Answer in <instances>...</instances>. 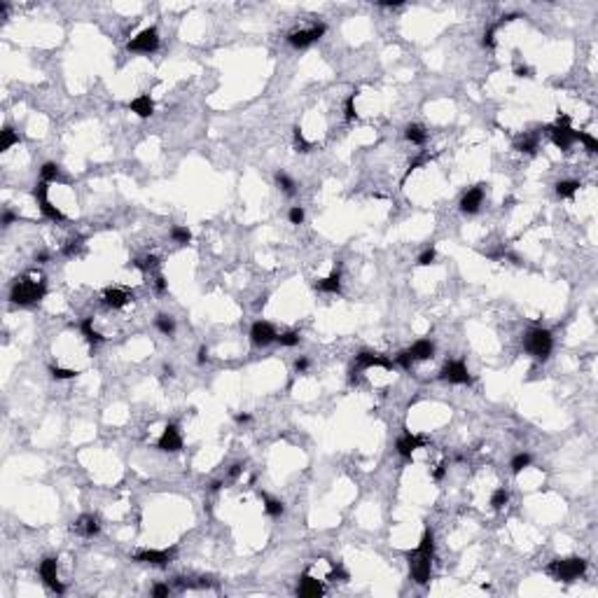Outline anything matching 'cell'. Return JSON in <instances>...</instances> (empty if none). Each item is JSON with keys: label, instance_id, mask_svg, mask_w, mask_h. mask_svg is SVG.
<instances>
[{"label": "cell", "instance_id": "33", "mask_svg": "<svg viewBox=\"0 0 598 598\" xmlns=\"http://www.w3.org/2000/svg\"><path fill=\"white\" fill-rule=\"evenodd\" d=\"M507 500H510L507 488H498V491H493V495H491V507L493 510H503L505 505H507Z\"/></svg>", "mask_w": 598, "mask_h": 598}, {"label": "cell", "instance_id": "40", "mask_svg": "<svg viewBox=\"0 0 598 598\" xmlns=\"http://www.w3.org/2000/svg\"><path fill=\"white\" fill-rule=\"evenodd\" d=\"M294 143H297V150L299 152H309L311 150V143H306L304 140V133H302V129H294Z\"/></svg>", "mask_w": 598, "mask_h": 598}, {"label": "cell", "instance_id": "38", "mask_svg": "<svg viewBox=\"0 0 598 598\" xmlns=\"http://www.w3.org/2000/svg\"><path fill=\"white\" fill-rule=\"evenodd\" d=\"M343 108H346V119H348V122H353L355 117H358V112H355V91L348 96V98H346Z\"/></svg>", "mask_w": 598, "mask_h": 598}, {"label": "cell", "instance_id": "17", "mask_svg": "<svg viewBox=\"0 0 598 598\" xmlns=\"http://www.w3.org/2000/svg\"><path fill=\"white\" fill-rule=\"evenodd\" d=\"M297 593L302 598H320L322 593H325V587H322L320 580H316V577H311V575H304L297 587Z\"/></svg>", "mask_w": 598, "mask_h": 598}, {"label": "cell", "instance_id": "21", "mask_svg": "<svg viewBox=\"0 0 598 598\" xmlns=\"http://www.w3.org/2000/svg\"><path fill=\"white\" fill-rule=\"evenodd\" d=\"M131 110L136 112L138 117H143V119H147L152 112H155V103H152V98H150L147 94H140L138 98L131 101Z\"/></svg>", "mask_w": 598, "mask_h": 598}, {"label": "cell", "instance_id": "49", "mask_svg": "<svg viewBox=\"0 0 598 598\" xmlns=\"http://www.w3.org/2000/svg\"><path fill=\"white\" fill-rule=\"evenodd\" d=\"M206 360H208V348H206V346H201V348H199V355H196V362H199V365H204Z\"/></svg>", "mask_w": 598, "mask_h": 598}, {"label": "cell", "instance_id": "5", "mask_svg": "<svg viewBox=\"0 0 598 598\" xmlns=\"http://www.w3.org/2000/svg\"><path fill=\"white\" fill-rule=\"evenodd\" d=\"M547 131L552 136V143L559 150H570V145L575 143V129L570 127V117L568 115H561L554 127H547Z\"/></svg>", "mask_w": 598, "mask_h": 598}, {"label": "cell", "instance_id": "31", "mask_svg": "<svg viewBox=\"0 0 598 598\" xmlns=\"http://www.w3.org/2000/svg\"><path fill=\"white\" fill-rule=\"evenodd\" d=\"M276 183H278V187H281L285 194H290V196L294 194V187H297V185H294V180L288 176V173L278 171V173H276Z\"/></svg>", "mask_w": 598, "mask_h": 598}, {"label": "cell", "instance_id": "56", "mask_svg": "<svg viewBox=\"0 0 598 598\" xmlns=\"http://www.w3.org/2000/svg\"><path fill=\"white\" fill-rule=\"evenodd\" d=\"M35 260H38V262H44V260H47V255H44V253H40V255H35Z\"/></svg>", "mask_w": 598, "mask_h": 598}, {"label": "cell", "instance_id": "54", "mask_svg": "<svg viewBox=\"0 0 598 598\" xmlns=\"http://www.w3.org/2000/svg\"><path fill=\"white\" fill-rule=\"evenodd\" d=\"M236 423H250V416L248 414H238L236 416Z\"/></svg>", "mask_w": 598, "mask_h": 598}, {"label": "cell", "instance_id": "4", "mask_svg": "<svg viewBox=\"0 0 598 598\" xmlns=\"http://www.w3.org/2000/svg\"><path fill=\"white\" fill-rule=\"evenodd\" d=\"M524 346H526V351L533 355V358H537V360H547L549 353H552V348H554V339H552L549 330L537 327V330H531V332L526 334Z\"/></svg>", "mask_w": 598, "mask_h": 598}, {"label": "cell", "instance_id": "37", "mask_svg": "<svg viewBox=\"0 0 598 598\" xmlns=\"http://www.w3.org/2000/svg\"><path fill=\"white\" fill-rule=\"evenodd\" d=\"M171 236H173V241H178V243H189L192 234H189L187 227H173L171 229Z\"/></svg>", "mask_w": 598, "mask_h": 598}, {"label": "cell", "instance_id": "47", "mask_svg": "<svg viewBox=\"0 0 598 598\" xmlns=\"http://www.w3.org/2000/svg\"><path fill=\"white\" fill-rule=\"evenodd\" d=\"M327 580H330V582H337V580H341V582H343V580H348V575H346V572H343L341 568H334V570L330 572V575H327Z\"/></svg>", "mask_w": 598, "mask_h": 598}, {"label": "cell", "instance_id": "39", "mask_svg": "<svg viewBox=\"0 0 598 598\" xmlns=\"http://www.w3.org/2000/svg\"><path fill=\"white\" fill-rule=\"evenodd\" d=\"M52 377L54 379H72V377H78L80 371H75V369H63V367H52Z\"/></svg>", "mask_w": 598, "mask_h": 598}, {"label": "cell", "instance_id": "10", "mask_svg": "<svg viewBox=\"0 0 598 598\" xmlns=\"http://www.w3.org/2000/svg\"><path fill=\"white\" fill-rule=\"evenodd\" d=\"M38 572H40V577H42V582L52 589V591H56V593L66 591V587L59 582V563H56V559H44L42 563H40Z\"/></svg>", "mask_w": 598, "mask_h": 598}, {"label": "cell", "instance_id": "52", "mask_svg": "<svg viewBox=\"0 0 598 598\" xmlns=\"http://www.w3.org/2000/svg\"><path fill=\"white\" fill-rule=\"evenodd\" d=\"M516 75H519V78H531V68H521L519 66L516 68Z\"/></svg>", "mask_w": 598, "mask_h": 598}, {"label": "cell", "instance_id": "28", "mask_svg": "<svg viewBox=\"0 0 598 598\" xmlns=\"http://www.w3.org/2000/svg\"><path fill=\"white\" fill-rule=\"evenodd\" d=\"M575 140H580L584 147H587V152H591V155H596L598 152V140L593 138L591 133H584V131H575Z\"/></svg>", "mask_w": 598, "mask_h": 598}, {"label": "cell", "instance_id": "34", "mask_svg": "<svg viewBox=\"0 0 598 598\" xmlns=\"http://www.w3.org/2000/svg\"><path fill=\"white\" fill-rule=\"evenodd\" d=\"M133 266H138L140 271H155V269H159V257L147 255V257H143V260H136Z\"/></svg>", "mask_w": 598, "mask_h": 598}, {"label": "cell", "instance_id": "35", "mask_svg": "<svg viewBox=\"0 0 598 598\" xmlns=\"http://www.w3.org/2000/svg\"><path fill=\"white\" fill-rule=\"evenodd\" d=\"M528 465H531V456L528 454H516L514 458H512V463H510V467H512L514 475H519L521 470H526Z\"/></svg>", "mask_w": 598, "mask_h": 598}, {"label": "cell", "instance_id": "23", "mask_svg": "<svg viewBox=\"0 0 598 598\" xmlns=\"http://www.w3.org/2000/svg\"><path fill=\"white\" fill-rule=\"evenodd\" d=\"M80 332L84 334V339H87L91 346H96V343H103L106 341V337L101 332H96L94 330V318H84L82 322H80Z\"/></svg>", "mask_w": 598, "mask_h": 598}, {"label": "cell", "instance_id": "2", "mask_svg": "<svg viewBox=\"0 0 598 598\" xmlns=\"http://www.w3.org/2000/svg\"><path fill=\"white\" fill-rule=\"evenodd\" d=\"M44 294H47V288H44L42 278L23 276V278H17V283L12 285L10 299L14 302V304H19V306H28V304L40 302Z\"/></svg>", "mask_w": 598, "mask_h": 598}, {"label": "cell", "instance_id": "27", "mask_svg": "<svg viewBox=\"0 0 598 598\" xmlns=\"http://www.w3.org/2000/svg\"><path fill=\"white\" fill-rule=\"evenodd\" d=\"M59 173H61V168H59V164H54V161H47V164H42V168H40V176H42L44 183L59 180Z\"/></svg>", "mask_w": 598, "mask_h": 598}, {"label": "cell", "instance_id": "19", "mask_svg": "<svg viewBox=\"0 0 598 598\" xmlns=\"http://www.w3.org/2000/svg\"><path fill=\"white\" fill-rule=\"evenodd\" d=\"M103 299H106V304L110 306V309H124V306L133 299V294L122 290V288H108L106 292H103Z\"/></svg>", "mask_w": 598, "mask_h": 598}, {"label": "cell", "instance_id": "50", "mask_svg": "<svg viewBox=\"0 0 598 598\" xmlns=\"http://www.w3.org/2000/svg\"><path fill=\"white\" fill-rule=\"evenodd\" d=\"M241 470H243V465H241V463H234L232 470H229V479H236V477L241 475Z\"/></svg>", "mask_w": 598, "mask_h": 598}, {"label": "cell", "instance_id": "30", "mask_svg": "<svg viewBox=\"0 0 598 598\" xmlns=\"http://www.w3.org/2000/svg\"><path fill=\"white\" fill-rule=\"evenodd\" d=\"M19 143V136L14 131H12L10 127L3 129V138H0V152H7V150L12 147V145Z\"/></svg>", "mask_w": 598, "mask_h": 598}, {"label": "cell", "instance_id": "6", "mask_svg": "<svg viewBox=\"0 0 598 598\" xmlns=\"http://www.w3.org/2000/svg\"><path fill=\"white\" fill-rule=\"evenodd\" d=\"M327 26L325 23H313L311 28H302V31H292L288 35V42L292 44L294 49H306L309 44H313L316 40H320L325 35Z\"/></svg>", "mask_w": 598, "mask_h": 598}, {"label": "cell", "instance_id": "29", "mask_svg": "<svg viewBox=\"0 0 598 598\" xmlns=\"http://www.w3.org/2000/svg\"><path fill=\"white\" fill-rule=\"evenodd\" d=\"M155 325L161 334H173L176 332V320L171 316H157L155 318Z\"/></svg>", "mask_w": 598, "mask_h": 598}, {"label": "cell", "instance_id": "14", "mask_svg": "<svg viewBox=\"0 0 598 598\" xmlns=\"http://www.w3.org/2000/svg\"><path fill=\"white\" fill-rule=\"evenodd\" d=\"M369 367H383V369H393V360L383 358L381 353H371V351H362L355 358V369H369Z\"/></svg>", "mask_w": 598, "mask_h": 598}, {"label": "cell", "instance_id": "26", "mask_svg": "<svg viewBox=\"0 0 598 598\" xmlns=\"http://www.w3.org/2000/svg\"><path fill=\"white\" fill-rule=\"evenodd\" d=\"M516 150L533 155V152L537 150V133H524V136L516 140Z\"/></svg>", "mask_w": 598, "mask_h": 598}, {"label": "cell", "instance_id": "24", "mask_svg": "<svg viewBox=\"0 0 598 598\" xmlns=\"http://www.w3.org/2000/svg\"><path fill=\"white\" fill-rule=\"evenodd\" d=\"M405 136H407V140L414 145H426V140H428L426 129L418 127V124H409V127L405 129Z\"/></svg>", "mask_w": 598, "mask_h": 598}, {"label": "cell", "instance_id": "43", "mask_svg": "<svg viewBox=\"0 0 598 598\" xmlns=\"http://www.w3.org/2000/svg\"><path fill=\"white\" fill-rule=\"evenodd\" d=\"M395 362H397L402 369H411V365H414V360H411L409 351H402V353H397V358H395Z\"/></svg>", "mask_w": 598, "mask_h": 598}, {"label": "cell", "instance_id": "9", "mask_svg": "<svg viewBox=\"0 0 598 598\" xmlns=\"http://www.w3.org/2000/svg\"><path fill=\"white\" fill-rule=\"evenodd\" d=\"M47 183H38L35 185V189H33V196L38 199V204H40V211H42V215L44 217H49V220H54V222H66V215H63L56 206H52L49 204V199H47Z\"/></svg>", "mask_w": 598, "mask_h": 598}, {"label": "cell", "instance_id": "13", "mask_svg": "<svg viewBox=\"0 0 598 598\" xmlns=\"http://www.w3.org/2000/svg\"><path fill=\"white\" fill-rule=\"evenodd\" d=\"M157 446L161 449V451H166V454H178L180 449H183V437H180V430H178V426H166L164 428V432H161L159 442H157Z\"/></svg>", "mask_w": 598, "mask_h": 598}, {"label": "cell", "instance_id": "48", "mask_svg": "<svg viewBox=\"0 0 598 598\" xmlns=\"http://www.w3.org/2000/svg\"><path fill=\"white\" fill-rule=\"evenodd\" d=\"M294 369H297L299 374H304V371L309 369V358H297V362H294Z\"/></svg>", "mask_w": 598, "mask_h": 598}, {"label": "cell", "instance_id": "51", "mask_svg": "<svg viewBox=\"0 0 598 598\" xmlns=\"http://www.w3.org/2000/svg\"><path fill=\"white\" fill-rule=\"evenodd\" d=\"M155 285H157V290H159V292H166V281H164V276H157L155 278Z\"/></svg>", "mask_w": 598, "mask_h": 598}, {"label": "cell", "instance_id": "20", "mask_svg": "<svg viewBox=\"0 0 598 598\" xmlns=\"http://www.w3.org/2000/svg\"><path fill=\"white\" fill-rule=\"evenodd\" d=\"M409 355L414 362L432 360V358H435V343H432L430 339H421V341H416L409 348Z\"/></svg>", "mask_w": 598, "mask_h": 598}, {"label": "cell", "instance_id": "18", "mask_svg": "<svg viewBox=\"0 0 598 598\" xmlns=\"http://www.w3.org/2000/svg\"><path fill=\"white\" fill-rule=\"evenodd\" d=\"M72 531L80 533V535H84V537H94V535H98L101 524H98V519H96L94 514H82L75 524H72Z\"/></svg>", "mask_w": 598, "mask_h": 598}, {"label": "cell", "instance_id": "7", "mask_svg": "<svg viewBox=\"0 0 598 598\" xmlns=\"http://www.w3.org/2000/svg\"><path fill=\"white\" fill-rule=\"evenodd\" d=\"M157 47H159V33H157V28H145V31H140L136 38L129 40V44H127L129 52H138V54H152V52H157Z\"/></svg>", "mask_w": 598, "mask_h": 598}, {"label": "cell", "instance_id": "42", "mask_svg": "<svg viewBox=\"0 0 598 598\" xmlns=\"http://www.w3.org/2000/svg\"><path fill=\"white\" fill-rule=\"evenodd\" d=\"M288 220L292 222V225H302V222H304V208H299V206H294V208H290V213H288Z\"/></svg>", "mask_w": 598, "mask_h": 598}, {"label": "cell", "instance_id": "36", "mask_svg": "<svg viewBox=\"0 0 598 598\" xmlns=\"http://www.w3.org/2000/svg\"><path fill=\"white\" fill-rule=\"evenodd\" d=\"M276 341L281 343V346H288L290 348V346H297L299 343V334L297 332H283V334H278L276 337Z\"/></svg>", "mask_w": 598, "mask_h": 598}, {"label": "cell", "instance_id": "44", "mask_svg": "<svg viewBox=\"0 0 598 598\" xmlns=\"http://www.w3.org/2000/svg\"><path fill=\"white\" fill-rule=\"evenodd\" d=\"M82 248V238H72L70 243L66 245V255L68 257H72V255H78V250Z\"/></svg>", "mask_w": 598, "mask_h": 598}, {"label": "cell", "instance_id": "3", "mask_svg": "<svg viewBox=\"0 0 598 598\" xmlns=\"http://www.w3.org/2000/svg\"><path fill=\"white\" fill-rule=\"evenodd\" d=\"M584 570H587V561L580 559V556H570V559H554L552 563H549V568H547L549 575L556 577V580H561V582L577 580V577L584 575Z\"/></svg>", "mask_w": 598, "mask_h": 598}, {"label": "cell", "instance_id": "32", "mask_svg": "<svg viewBox=\"0 0 598 598\" xmlns=\"http://www.w3.org/2000/svg\"><path fill=\"white\" fill-rule=\"evenodd\" d=\"M262 498H264V512L269 516H281L283 514L285 507H283L281 500H273V498H269V495H262Z\"/></svg>", "mask_w": 598, "mask_h": 598}, {"label": "cell", "instance_id": "15", "mask_svg": "<svg viewBox=\"0 0 598 598\" xmlns=\"http://www.w3.org/2000/svg\"><path fill=\"white\" fill-rule=\"evenodd\" d=\"M482 201H484V187L477 185V187L467 189V192L463 194V199H460V211L465 213V215H475V213L482 208Z\"/></svg>", "mask_w": 598, "mask_h": 598}, {"label": "cell", "instance_id": "25", "mask_svg": "<svg viewBox=\"0 0 598 598\" xmlns=\"http://www.w3.org/2000/svg\"><path fill=\"white\" fill-rule=\"evenodd\" d=\"M582 185L577 183V180H561L559 185H556V194H559L561 199H570V196H575L577 189H580Z\"/></svg>", "mask_w": 598, "mask_h": 598}, {"label": "cell", "instance_id": "45", "mask_svg": "<svg viewBox=\"0 0 598 598\" xmlns=\"http://www.w3.org/2000/svg\"><path fill=\"white\" fill-rule=\"evenodd\" d=\"M435 257H437V253H435V250L430 248V250H426V253H423V255L418 257V264H421V266H428V264H432V262H435Z\"/></svg>", "mask_w": 598, "mask_h": 598}, {"label": "cell", "instance_id": "41", "mask_svg": "<svg viewBox=\"0 0 598 598\" xmlns=\"http://www.w3.org/2000/svg\"><path fill=\"white\" fill-rule=\"evenodd\" d=\"M495 31H498V23H495V26H491L486 33H484L482 42H484V47H488V49H493V47H495Z\"/></svg>", "mask_w": 598, "mask_h": 598}, {"label": "cell", "instance_id": "46", "mask_svg": "<svg viewBox=\"0 0 598 598\" xmlns=\"http://www.w3.org/2000/svg\"><path fill=\"white\" fill-rule=\"evenodd\" d=\"M171 593V587L168 584H155V589H152V596L155 598H164Z\"/></svg>", "mask_w": 598, "mask_h": 598}, {"label": "cell", "instance_id": "16", "mask_svg": "<svg viewBox=\"0 0 598 598\" xmlns=\"http://www.w3.org/2000/svg\"><path fill=\"white\" fill-rule=\"evenodd\" d=\"M423 444H426V437H421V435H411V432H405V435L397 439V454L402 456V458H411V454H414L416 449H421Z\"/></svg>", "mask_w": 598, "mask_h": 598}, {"label": "cell", "instance_id": "12", "mask_svg": "<svg viewBox=\"0 0 598 598\" xmlns=\"http://www.w3.org/2000/svg\"><path fill=\"white\" fill-rule=\"evenodd\" d=\"M173 554H176V549H143V552L133 556V561L147 565H168Z\"/></svg>", "mask_w": 598, "mask_h": 598}, {"label": "cell", "instance_id": "53", "mask_svg": "<svg viewBox=\"0 0 598 598\" xmlns=\"http://www.w3.org/2000/svg\"><path fill=\"white\" fill-rule=\"evenodd\" d=\"M444 472H446V465H439L437 470L432 472V477H435V479H442V477H444Z\"/></svg>", "mask_w": 598, "mask_h": 598}, {"label": "cell", "instance_id": "22", "mask_svg": "<svg viewBox=\"0 0 598 598\" xmlns=\"http://www.w3.org/2000/svg\"><path fill=\"white\" fill-rule=\"evenodd\" d=\"M316 290H320V292H327V294H337L339 290H341V276H339V271H332L327 278H320V281H316Z\"/></svg>", "mask_w": 598, "mask_h": 598}, {"label": "cell", "instance_id": "8", "mask_svg": "<svg viewBox=\"0 0 598 598\" xmlns=\"http://www.w3.org/2000/svg\"><path fill=\"white\" fill-rule=\"evenodd\" d=\"M439 379L449 383H470V371H467V365L463 360H449L444 362Z\"/></svg>", "mask_w": 598, "mask_h": 598}, {"label": "cell", "instance_id": "1", "mask_svg": "<svg viewBox=\"0 0 598 598\" xmlns=\"http://www.w3.org/2000/svg\"><path fill=\"white\" fill-rule=\"evenodd\" d=\"M432 554H435V537L432 531H426L414 552H409V568L416 584H428L432 572Z\"/></svg>", "mask_w": 598, "mask_h": 598}, {"label": "cell", "instance_id": "11", "mask_svg": "<svg viewBox=\"0 0 598 598\" xmlns=\"http://www.w3.org/2000/svg\"><path fill=\"white\" fill-rule=\"evenodd\" d=\"M276 337H278L276 327L266 320H257L250 327V341L255 343V346H269L271 341H276Z\"/></svg>", "mask_w": 598, "mask_h": 598}, {"label": "cell", "instance_id": "55", "mask_svg": "<svg viewBox=\"0 0 598 598\" xmlns=\"http://www.w3.org/2000/svg\"><path fill=\"white\" fill-rule=\"evenodd\" d=\"M12 220H14V215H12V213H10V211H7V213H5V215H3V225H10V222H12Z\"/></svg>", "mask_w": 598, "mask_h": 598}]
</instances>
